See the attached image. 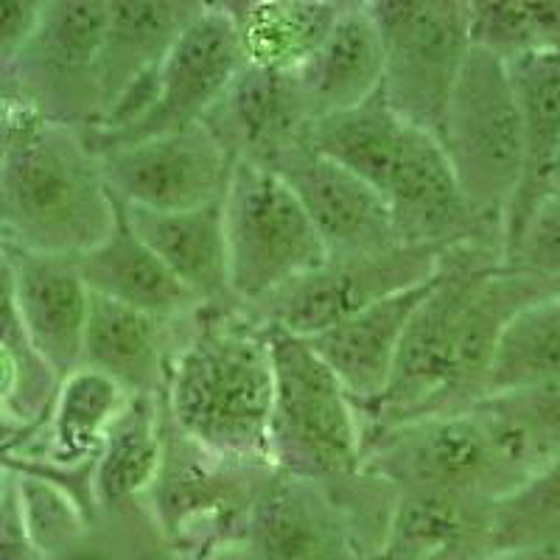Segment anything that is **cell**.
Returning <instances> with one entry per match:
<instances>
[{"label": "cell", "instance_id": "cell-1", "mask_svg": "<svg viewBox=\"0 0 560 560\" xmlns=\"http://www.w3.org/2000/svg\"><path fill=\"white\" fill-rule=\"evenodd\" d=\"M163 409L174 432L202 452L272 468L267 325L242 306L197 308L168 368Z\"/></svg>", "mask_w": 560, "mask_h": 560}, {"label": "cell", "instance_id": "cell-2", "mask_svg": "<svg viewBox=\"0 0 560 560\" xmlns=\"http://www.w3.org/2000/svg\"><path fill=\"white\" fill-rule=\"evenodd\" d=\"M115 224V197L79 129L26 107L0 168V244L79 258Z\"/></svg>", "mask_w": 560, "mask_h": 560}, {"label": "cell", "instance_id": "cell-3", "mask_svg": "<svg viewBox=\"0 0 560 560\" xmlns=\"http://www.w3.org/2000/svg\"><path fill=\"white\" fill-rule=\"evenodd\" d=\"M535 465L488 401L457 415L407 420L364 438L359 474L398 490H446L497 502Z\"/></svg>", "mask_w": 560, "mask_h": 560}, {"label": "cell", "instance_id": "cell-4", "mask_svg": "<svg viewBox=\"0 0 560 560\" xmlns=\"http://www.w3.org/2000/svg\"><path fill=\"white\" fill-rule=\"evenodd\" d=\"M272 359L269 465L275 474L337 488L359 474L364 448L357 404L303 337L267 325Z\"/></svg>", "mask_w": 560, "mask_h": 560}, {"label": "cell", "instance_id": "cell-5", "mask_svg": "<svg viewBox=\"0 0 560 560\" xmlns=\"http://www.w3.org/2000/svg\"><path fill=\"white\" fill-rule=\"evenodd\" d=\"M440 147L474 217L504 233V213L524 172V129L502 59L471 45L448 98Z\"/></svg>", "mask_w": 560, "mask_h": 560}, {"label": "cell", "instance_id": "cell-6", "mask_svg": "<svg viewBox=\"0 0 560 560\" xmlns=\"http://www.w3.org/2000/svg\"><path fill=\"white\" fill-rule=\"evenodd\" d=\"M222 219L230 292L247 312L328 261L312 219L272 168L233 163Z\"/></svg>", "mask_w": 560, "mask_h": 560}, {"label": "cell", "instance_id": "cell-7", "mask_svg": "<svg viewBox=\"0 0 560 560\" xmlns=\"http://www.w3.org/2000/svg\"><path fill=\"white\" fill-rule=\"evenodd\" d=\"M272 468L238 465L202 452L166 420L158 479L140 502L158 538L183 560L244 544L249 513Z\"/></svg>", "mask_w": 560, "mask_h": 560}, {"label": "cell", "instance_id": "cell-8", "mask_svg": "<svg viewBox=\"0 0 560 560\" xmlns=\"http://www.w3.org/2000/svg\"><path fill=\"white\" fill-rule=\"evenodd\" d=\"M499 267V244L468 242L448 249L427 298L420 300L404 328L387 389L376 407L362 415L364 438L395 423L423 418L432 409L452 376L465 308L479 283Z\"/></svg>", "mask_w": 560, "mask_h": 560}, {"label": "cell", "instance_id": "cell-9", "mask_svg": "<svg viewBox=\"0 0 560 560\" xmlns=\"http://www.w3.org/2000/svg\"><path fill=\"white\" fill-rule=\"evenodd\" d=\"M384 51L382 93L409 127L440 140L468 51V0H368Z\"/></svg>", "mask_w": 560, "mask_h": 560}, {"label": "cell", "instance_id": "cell-10", "mask_svg": "<svg viewBox=\"0 0 560 560\" xmlns=\"http://www.w3.org/2000/svg\"><path fill=\"white\" fill-rule=\"evenodd\" d=\"M107 0H45L7 96L48 121L90 132L98 121V48Z\"/></svg>", "mask_w": 560, "mask_h": 560}, {"label": "cell", "instance_id": "cell-11", "mask_svg": "<svg viewBox=\"0 0 560 560\" xmlns=\"http://www.w3.org/2000/svg\"><path fill=\"white\" fill-rule=\"evenodd\" d=\"M452 247L395 244L378 253L328 258L249 308L255 319L294 337H317L350 314L432 280Z\"/></svg>", "mask_w": 560, "mask_h": 560}, {"label": "cell", "instance_id": "cell-12", "mask_svg": "<svg viewBox=\"0 0 560 560\" xmlns=\"http://www.w3.org/2000/svg\"><path fill=\"white\" fill-rule=\"evenodd\" d=\"M247 65L236 20L228 3H205L199 18L177 37L149 79V104L135 124L115 135L88 138L90 152H107L138 140L194 127L222 98Z\"/></svg>", "mask_w": 560, "mask_h": 560}, {"label": "cell", "instance_id": "cell-13", "mask_svg": "<svg viewBox=\"0 0 560 560\" xmlns=\"http://www.w3.org/2000/svg\"><path fill=\"white\" fill-rule=\"evenodd\" d=\"M98 168L109 194L129 208L179 213L222 202L233 160L202 127L98 152Z\"/></svg>", "mask_w": 560, "mask_h": 560}, {"label": "cell", "instance_id": "cell-14", "mask_svg": "<svg viewBox=\"0 0 560 560\" xmlns=\"http://www.w3.org/2000/svg\"><path fill=\"white\" fill-rule=\"evenodd\" d=\"M269 168L300 199L328 249V258L378 253L401 244L382 194L308 147L306 140L287 149Z\"/></svg>", "mask_w": 560, "mask_h": 560}, {"label": "cell", "instance_id": "cell-15", "mask_svg": "<svg viewBox=\"0 0 560 560\" xmlns=\"http://www.w3.org/2000/svg\"><path fill=\"white\" fill-rule=\"evenodd\" d=\"M233 163L272 166L280 154L306 138L308 115L292 70L244 65L202 121Z\"/></svg>", "mask_w": 560, "mask_h": 560}, {"label": "cell", "instance_id": "cell-16", "mask_svg": "<svg viewBox=\"0 0 560 560\" xmlns=\"http://www.w3.org/2000/svg\"><path fill=\"white\" fill-rule=\"evenodd\" d=\"M188 319H158L115 300L90 294L82 368L96 370L127 398H163L168 368Z\"/></svg>", "mask_w": 560, "mask_h": 560}, {"label": "cell", "instance_id": "cell-17", "mask_svg": "<svg viewBox=\"0 0 560 560\" xmlns=\"http://www.w3.org/2000/svg\"><path fill=\"white\" fill-rule=\"evenodd\" d=\"M244 547L255 560H359L331 493L275 471L255 499Z\"/></svg>", "mask_w": 560, "mask_h": 560}, {"label": "cell", "instance_id": "cell-18", "mask_svg": "<svg viewBox=\"0 0 560 560\" xmlns=\"http://www.w3.org/2000/svg\"><path fill=\"white\" fill-rule=\"evenodd\" d=\"M14 269V292L28 342L39 362L62 382L82 368L90 289L70 258L7 249Z\"/></svg>", "mask_w": 560, "mask_h": 560}, {"label": "cell", "instance_id": "cell-19", "mask_svg": "<svg viewBox=\"0 0 560 560\" xmlns=\"http://www.w3.org/2000/svg\"><path fill=\"white\" fill-rule=\"evenodd\" d=\"M490 504L446 490H398L370 560H488Z\"/></svg>", "mask_w": 560, "mask_h": 560}, {"label": "cell", "instance_id": "cell-20", "mask_svg": "<svg viewBox=\"0 0 560 560\" xmlns=\"http://www.w3.org/2000/svg\"><path fill=\"white\" fill-rule=\"evenodd\" d=\"M434 278L407 292L378 300L373 306L350 314L342 323L331 325L328 331L306 339L317 350V357L331 368L345 393L350 395V401L357 404L359 418L376 407L387 389L404 328L420 300L427 298Z\"/></svg>", "mask_w": 560, "mask_h": 560}, {"label": "cell", "instance_id": "cell-21", "mask_svg": "<svg viewBox=\"0 0 560 560\" xmlns=\"http://www.w3.org/2000/svg\"><path fill=\"white\" fill-rule=\"evenodd\" d=\"M292 73L312 124L368 102L384 77L382 37L368 0H345L331 32Z\"/></svg>", "mask_w": 560, "mask_h": 560}, {"label": "cell", "instance_id": "cell-22", "mask_svg": "<svg viewBox=\"0 0 560 560\" xmlns=\"http://www.w3.org/2000/svg\"><path fill=\"white\" fill-rule=\"evenodd\" d=\"M202 9L199 0H107L98 48V121L163 62Z\"/></svg>", "mask_w": 560, "mask_h": 560}, {"label": "cell", "instance_id": "cell-23", "mask_svg": "<svg viewBox=\"0 0 560 560\" xmlns=\"http://www.w3.org/2000/svg\"><path fill=\"white\" fill-rule=\"evenodd\" d=\"M90 294L115 300L158 319H185L202 308L174 278L158 255L129 228L121 202L115 199V224L98 247L70 258Z\"/></svg>", "mask_w": 560, "mask_h": 560}, {"label": "cell", "instance_id": "cell-24", "mask_svg": "<svg viewBox=\"0 0 560 560\" xmlns=\"http://www.w3.org/2000/svg\"><path fill=\"white\" fill-rule=\"evenodd\" d=\"M121 208L140 242L166 264L199 306H238L230 292L222 202L179 213Z\"/></svg>", "mask_w": 560, "mask_h": 560}, {"label": "cell", "instance_id": "cell-25", "mask_svg": "<svg viewBox=\"0 0 560 560\" xmlns=\"http://www.w3.org/2000/svg\"><path fill=\"white\" fill-rule=\"evenodd\" d=\"M166 452L163 398H127L90 465V499L98 522L140 508Z\"/></svg>", "mask_w": 560, "mask_h": 560}, {"label": "cell", "instance_id": "cell-26", "mask_svg": "<svg viewBox=\"0 0 560 560\" xmlns=\"http://www.w3.org/2000/svg\"><path fill=\"white\" fill-rule=\"evenodd\" d=\"M508 73L522 109L524 172L516 197L504 213V249L518 236L535 202L547 194L549 166L560 140V51L508 62Z\"/></svg>", "mask_w": 560, "mask_h": 560}, {"label": "cell", "instance_id": "cell-27", "mask_svg": "<svg viewBox=\"0 0 560 560\" xmlns=\"http://www.w3.org/2000/svg\"><path fill=\"white\" fill-rule=\"evenodd\" d=\"M345 0H242L228 3L247 65L294 70L331 32Z\"/></svg>", "mask_w": 560, "mask_h": 560}, {"label": "cell", "instance_id": "cell-28", "mask_svg": "<svg viewBox=\"0 0 560 560\" xmlns=\"http://www.w3.org/2000/svg\"><path fill=\"white\" fill-rule=\"evenodd\" d=\"M409 124L393 113L382 88L359 107L308 124L306 143L382 194ZM384 199V197H382Z\"/></svg>", "mask_w": 560, "mask_h": 560}, {"label": "cell", "instance_id": "cell-29", "mask_svg": "<svg viewBox=\"0 0 560 560\" xmlns=\"http://www.w3.org/2000/svg\"><path fill=\"white\" fill-rule=\"evenodd\" d=\"M560 382V292L522 308L504 325L488 373L490 395Z\"/></svg>", "mask_w": 560, "mask_h": 560}, {"label": "cell", "instance_id": "cell-30", "mask_svg": "<svg viewBox=\"0 0 560 560\" xmlns=\"http://www.w3.org/2000/svg\"><path fill=\"white\" fill-rule=\"evenodd\" d=\"M560 547V454L490 504V555Z\"/></svg>", "mask_w": 560, "mask_h": 560}, {"label": "cell", "instance_id": "cell-31", "mask_svg": "<svg viewBox=\"0 0 560 560\" xmlns=\"http://www.w3.org/2000/svg\"><path fill=\"white\" fill-rule=\"evenodd\" d=\"M468 34L504 65L560 51V0H468Z\"/></svg>", "mask_w": 560, "mask_h": 560}, {"label": "cell", "instance_id": "cell-32", "mask_svg": "<svg viewBox=\"0 0 560 560\" xmlns=\"http://www.w3.org/2000/svg\"><path fill=\"white\" fill-rule=\"evenodd\" d=\"M14 485H18L20 508H23V518L32 533V541L37 552L45 558L62 552V549L73 547L82 541L90 529H96L98 524L88 516V510L82 508L73 493L57 479L43 477L34 471H12Z\"/></svg>", "mask_w": 560, "mask_h": 560}, {"label": "cell", "instance_id": "cell-33", "mask_svg": "<svg viewBox=\"0 0 560 560\" xmlns=\"http://www.w3.org/2000/svg\"><path fill=\"white\" fill-rule=\"evenodd\" d=\"M0 345L18 359L20 370H23V387H20L12 418L26 427H39L48 415L59 382L51 376V370L39 362L28 342L26 325H23L18 308V292H14V269L7 249L0 253Z\"/></svg>", "mask_w": 560, "mask_h": 560}, {"label": "cell", "instance_id": "cell-34", "mask_svg": "<svg viewBox=\"0 0 560 560\" xmlns=\"http://www.w3.org/2000/svg\"><path fill=\"white\" fill-rule=\"evenodd\" d=\"M490 409L513 429L529 463H549L560 454V382L518 393L490 395Z\"/></svg>", "mask_w": 560, "mask_h": 560}, {"label": "cell", "instance_id": "cell-35", "mask_svg": "<svg viewBox=\"0 0 560 560\" xmlns=\"http://www.w3.org/2000/svg\"><path fill=\"white\" fill-rule=\"evenodd\" d=\"M510 272L560 283V191H547L502 255Z\"/></svg>", "mask_w": 560, "mask_h": 560}, {"label": "cell", "instance_id": "cell-36", "mask_svg": "<svg viewBox=\"0 0 560 560\" xmlns=\"http://www.w3.org/2000/svg\"><path fill=\"white\" fill-rule=\"evenodd\" d=\"M43 3L45 0H0V96H7L14 65L37 32Z\"/></svg>", "mask_w": 560, "mask_h": 560}, {"label": "cell", "instance_id": "cell-37", "mask_svg": "<svg viewBox=\"0 0 560 560\" xmlns=\"http://www.w3.org/2000/svg\"><path fill=\"white\" fill-rule=\"evenodd\" d=\"M0 560H43L23 518L14 474L7 490L0 493Z\"/></svg>", "mask_w": 560, "mask_h": 560}, {"label": "cell", "instance_id": "cell-38", "mask_svg": "<svg viewBox=\"0 0 560 560\" xmlns=\"http://www.w3.org/2000/svg\"><path fill=\"white\" fill-rule=\"evenodd\" d=\"M20 387H23V370H20L18 359L0 345V409L3 412L12 415Z\"/></svg>", "mask_w": 560, "mask_h": 560}, {"label": "cell", "instance_id": "cell-39", "mask_svg": "<svg viewBox=\"0 0 560 560\" xmlns=\"http://www.w3.org/2000/svg\"><path fill=\"white\" fill-rule=\"evenodd\" d=\"M96 529H90L82 541H77L73 547L62 549V552L51 555V558H45V560H115L113 549L96 538Z\"/></svg>", "mask_w": 560, "mask_h": 560}, {"label": "cell", "instance_id": "cell-40", "mask_svg": "<svg viewBox=\"0 0 560 560\" xmlns=\"http://www.w3.org/2000/svg\"><path fill=\"white\" fill-rule=\"evenodd\" d=\"M547 191H560V140H558V149H555L552 166H549V179H547Z\"/></svg>", "mask_w": 560, "mask_h": 560}, {"label": "cell", "instance_id": "cell-41", "mask_svg": "<svg viewBox=\"0 0 560 560\" xmlns=\"http://www.w3.org/2000/svg\"><path fill=\"white\" fill-rule=\"evenodd\" d=\"M9 482H12V471H9V468H3V465H0V493L7 490Z\"/></svg>", "mask_w": 560, "mask_h": 560}, {"label": "cell", "instance_id": "cell-42", "mask_svg": "<svg viewBox=\"0 0 560 560\" xmlns=\"http://www.w3.org/2000/svg\"><path fill=\"white\" fill-rule=\"evenodd\" d=\"M0 253H3V244H0Z\"/></svg>", "mask_w": 560, "mask_h": 560}]
</instances>
